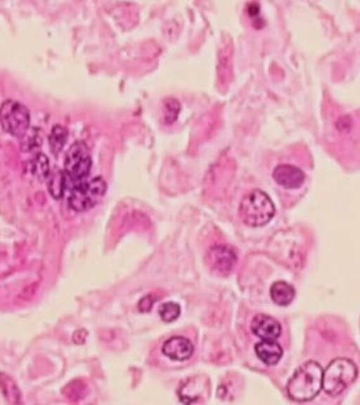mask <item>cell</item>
<instances>
[{"label": "cell", "instance_id": "4fadbf2b", "mask_svg": "<svg viewBox=\"0 0 360 405\" xmlns=\"http://www.w3.org/2000/svg\"><path fill=\"white\" fill-rule=\"evenodd\" d=\"M0 392L4 395V398L11 404H20L22 394L17 383L13 378L4 373H0Z\"/></svg>", "mask_w": 360, "mask_h": 405}, {"label": "cell", "instance_id": "d6986e66", "mask_svg": "<svg viewBox=\"0 0 360 405\" xmlns=\"http://www.w3.org/2000/svg\"><path fill=\"white\" fill-rule=\"evenodd\" d=\"M156 299H158V298L153 296V294H148V296H145V298H142L140 303H139V310L143 312V313L150 312L151 308H153V305H154V303L156 302Z\"/></svg>", "mask_w": 360, "mask_h": 405}, {"label": "cell", "instance_id": "8fae6325", "mask_svg": "<svg viewBox=\"0 0 360 405\" xmlns=\"http://www.w3.org/2000/svg\"><path fill=\"white\" fill-rule=\"evenodd\" d=\"M255 354L259 357V360L264 362L265 365L274 366L282 359L283 348L281 347V345L276 341L263 340V341L257 343Z\"/></svg>", "mask_w": 360, "mask_h": 405}, {"label": "cell", "instance_id": "9c48e42d", "mask_svg": "<svg viewBox=\"0 0 360 405\" xmlns=\"http://www.w3.org/2000/svg\"><path fill=\"white\" fill-rule=\"evenodd\" d=\"M251 329L254 335H257L259 338L269 341H276L282 333L281 323L273 317L266 314L255 315L251 321Z\"/></svg>", "mask_w": 360, "mask_h": 405}, {"label": "cell", "instance_id": "6da1fadb", "mask_svg": "<svg viewBox=\"0 0 360 405\" xmlns=\"http://www.w3.org/2000/svg\"><path fill=\"white\" fill-rule=\"evenodd\" d=\"M322 367L315 361H307L298 367L287 384V392L296 401H309L322 389Z\"/></svg>", "mask_w": 360, "mask_h": 405}, {"label": "cell", "instance_id": "ba28073f", "mask_svg": "<svg viewBox=\"0 0 360 405\" xmlns=\"http://www.w3.org/2000/svg\"><path fill=\"white\" fill-rule=\"evenodd\" d=\"M273 179L284 189H300L304 184L306 175L301 168L293 165H278L273 171Z\"/></svg>", "mask_w": 360, "mask_h": 405}, {"label": "cell", "instance_id": "8992f818", "mask_svg": "<svg viewBox=\"0 0 360 405\" xmlns=\"http://www.w3.org/2000/svg\"><path fill=\"white\" fill-rule=\"evenodd\" d=\"M0 124L8 135L22 138L31 124L30 110L18 100H6L0 107Z\"/></svg>", "mask_w": 360, "mask_h": 405}, {"label": "cell", "instance_id": "30bf717a", "mask_svg": "<svg viewBox=\"0 0 360 405\" xmlns=\"http://www.w3.org/2000/svg\"><path fill=\"white\" fill-rule=\"evenodd\" d=\"M194 346L186 337H172L162 346V354L170 360L186 361L193 356Z\"/></svg>", "mask_w": 360, "mask_h": 405}, {"label": "cell", "instance_id": "e0dca14e", "mask_svg": "<svg viewBox=\"0 0 360 405\" xmlns=\"http://www.w3.org/2000/svg\"><path fill=\"white\" fill-rule=\"evenodd\" d=\"M159 314H160L161 319L165 321V323H170V321L178 319L180 315L179 304L174 302L162 304L160 309H159Z\"/></svg>", "mask_w": 360, "mask_h": 405}, {"label": "cell", "instance_id": "7c38bea8", "mask_svg": "<svg viewBox=\"0 0 360 405\" xmlns=\"http://www.w3.org/2000/svg\"><path fill=\"white\" fill-rule=\"evenodd\" d=\"M270 296L279 307L290 305L296 296V290L285 281H276L270 286Z\"/></svg>", "mask_w": 360, "mask_h": 405}, {"label": "cell", "instance_id": "277c9868", "mask_svg": "<svg viewBox=\"0 0 360 405\" xmlns=\"http://www.w3.org/2000/svg\"><path fill=\"white\" fill-rule=\"evenodd\" d=\"M107 192V182L102 178L83 181L70 189L69 206L77 213L86 212L99 204Z\"/></svg>", "mask_w": 360, "mask_h": 405}, {"label": "cell", "instance_id": "2e32d148", "mask_svg": "<svg viewBox=\"0 0 360 405\" xmlns=\"http://www.w3.org/2000/svg\"><path fill=\"white\" fill-rule=\"evenodd\" d=\"M68 137H69V132H68V129L65 128L64 126H60V124L53 126L51 135L49 137L50 148H51L53 154H58V152L63 151V148L65 147V145L68 142Z\"/></svg>", "mask_w": 360, "mask_h": 405}, {"label": "cell", "instance_id": "5bb4252c", "mask_svg": "<svg viewBox=\"0 0 360 405\" xmlns=\"http://www.w3.org/2000/svg\"><path fill=\"white\" fill-rule=\"evenodd\" d=\"M49 179V190L55 199H60L64 197L66 189L71 187L70 181L65 174V171H56L50 174Z\"/></svg>", "mask_w": 360, "mask_h": 405}, {"label": "cell", "instance_id": "52a82bcc", "mask_svg": "<svg viewBox=\"0 0 360 405\" xmlns=\"http://www.w3.org/2000/svg\"><path fill=\"white\" fill-rule=\"evenodd\" d=\"M236 261L238 256L229 246H213L207 252L206 263L208 267L221 275H227L231 272Z\"/></svg>", "mask_w": 360, "mask_h": 405}, {"label": "cell", "instance_id": "ac0fdd59", "mask_svg": "<svg viewBox=\"0 0 360 405\" xmlns=\"http://www.w3.org/2000/svg\"><path fill=\"white\" fill-rule=\"evenodd\" d=\"M164 105H165V122H175L176 117L179 114V102L176 99H167Z\"/></svg>", "mask_w": 360, "mask_h": 405}, {"label": "cell", "instance_id": "3957f363", "mask_svg": "<svg viewBox=\"0 0 360 405\" xmlns=\"http://www.w3.org/2000/svg\"><path fill=\"white\" fill-rule=\"evenodd\" d=\"M358 378V367L349 359H336L331 361L328 369L322 373V389L331 397L340 395L341 392L352 385Z\"/></svg>", "mask_w": 360, "mask_h": 405}, {"label": "cell", "instance_id": "7a4b0ae2", "mask_svg": "<svg viewBox=\"0 0 360 405\" xmlns=\"http://www.w3.org/2000/svg\"><path fill=\"white\" fill-rule=\"evenodd\" d=\"M274 214L276 206L273 200L259 189L246 194L238 206L240 219L249 227H263L269 223Z\"/></svg>", "mask_w": 360, "mask_h": 405}, {"label": "cell", "instance_id": "5b68a950", "mask_svg": "<svg viewBox=\"0 0 360 405\" xmlns=\"http://www.w3.org/2000/svg\"><path fill=\"white\" fill-rule=\"evenodd\" d=\"M91 170V154L89 147L83 141L71 145L65 156V174L70 181L71 187L86 180Z\"/></svg>", "mask_w": 360, "mask_h": 405}, {"label": "cell", "instance_id": "9a60e30c", "mask_svg": "<svg viewBox=\"0 0 360 405\" xmlns=\"http://www.w3.org/2000/svg\"><path fill=\"white\" fill-rule=\"evenodd\" d=\"M30 168L31 174L36 176L39 180H46L51 174L49 159L44 154H36L33 160L30 161Z\"/></svg>", "mask_w": 360, "mask_h": 405}]
</instances>
